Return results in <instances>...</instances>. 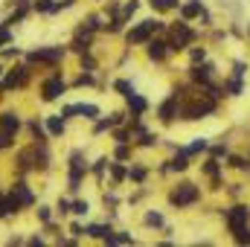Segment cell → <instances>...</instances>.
Wrapping results in <instances>:
<instances>
[{
    "mask_svg": "<svg viewBox=\"0 0 250 247\" xmlns=\"http://www.w3.org/2000/svg\"><path fill=\"white\" fill-rule=\"evenodd\" d=\"M169 201H172L175 206H189V204H195V201H198V186L195 184H181L172 195H169Z\"/></svg>",
    "mask_w": 250,
    "mask_h": 247,
    "instance_id": "obj_1",
    "label": "cell"
},
{
    "mask_svg": "<svg viewBox=\"0 0 250 247\" xmlns=\"http://www.w3.org/2000/svg\"><path fill=\"white\" fill-rule=\"evenodd\" d=\"M160 26H163V23H157V21H143L137 29H131V32H128V44H143V41H146L151 32H157Z\"/></svg>",
    "mask_w": 250,
    "mask_h": 247,
    "instance_id": "obj_2",
    "label": "cell"
},
{
    "mask_svg": "<svg viewBox=\"0 0 250 247\" xmlns=\"http://www.w3.org/2000/svg\"><path fill=\"white\" fill-rule=\"evenodd\" d=\"M227 221H230V230L239 236V233L248 227V206H233V209L227 212Z\"/></svg>",
    "mask_w": 250,
    "mask_h": 247,
    "instance_id": "obj_3",
    "label": "cell"
},
{
    "mask_svg": "<svg viewBox=\"0 0 250 247\" xmlns=\"http://www.w3.org/2000/svg\"><path fill=\"white\" fill-rule=\"evenodd\" d=\"M192 38L195 35H192V29H187V23H178L175 32H172V50H184Z\"/></svg>",
    "mask_w": 250,
    "mask_h": 247,
    "instance_id": "obj_4",
    "label": "cell"
},
{
    "mask_svg": "<svg viewBox=\"0 0 250 247\" xmlns=\"http://www.w3.org/2000/svg\"><path fill=\"white\" fill-rule=\"evenodd\" d=\"M64 93V82L56 76V79H50V82H44V102H53V99H59Z\"/></svg>",
    "mask_w": 250,
    "mask_h": 247,
    "instance_id": "obj_5",
    "label": "cell"
},
{
    "mask_svg": "<svg viewBox=\"0 0 250 247\" xmlns=\"http://www.w3.org/2000/svg\"><path fill=\"white\" fill-rule=\"evenodd\" d=\"M21 128V120H18V114H12V111H6V114H0V131H18Z\"/></svg>",
    "mask_w": 250,
    "mask_h": 247,
    "instance_id": "obj_6",
    "label": "cell"
},
{
    "mask_svg": "<svg viewBox=\"0 0 250 247\" xmlns=\"http://www.w3.org/2000/svg\"><path fill=\"white\" fill-rule=\"evenodd\" d=\"M212 102H195L192 108H187V120H201V114H209Z\"/></svg>",
    "mask_w": 250,
    "mask_h": 247,
    "instance_id": "obj_7",
    "label": "cell"
},
{
    "mask_svg": "<svg viewBox=\"0 0 250 247\" xmlns=\"http://www.w3.org/2000/svg\"><path fill=\"white\" fill-rule=\"evenodd\" d=\"M148 56H151L154 62H160V59L166 56V44H163V41H151V44H148Z\"/></svg>",
    "mask_w": 250,
    "mask_h": 247,
    "instance_id": "obj_8",
    "label": "cell"
},
{
    "mask_svg": "<svg viewBox=\"0 0 250 247\" xmlns=\"http://www.w3.org/2000/svg\"><path fill=\"white\" fill-rule=\"evenodd\" d=\"M128 108H131L134 114H143V111H146V99L137 96V93H131V96H128Z\"/></svg>",
    "mask_w": 250,
    "mask_h": 247,
    "instance_id": "obj_9",
    "label": "cell"
},
{
    "mask_svg": "<svg viewBox=\"0 0 250 247\" xmlns=\"http://www.w3.org/2000/svg\"><path fill=\"white\" fill-rule=\"evenodd\" d=\"M172 117H175V96H172L169 102H163V105H160V120H163V123H169Z\"/></svg>",
    "mask_w": 250,
    "mask_h": 247,
    "instance_id": "obj_10",
    "label": "cell"
},
{
    "mask_svg": "<svg viewBox=\"0 0 250 247\" xmlns=\"http://www.w3.org/2000/svg\"><path fill=\"white\" fill-rule=\"evenodd\" d=\"M192 76H195L198 82H209V76H212V64H204V67H195V70H192Z\"/></svg>",
    "mask_w": 250,
    "mask_h": 247,
    "instance_id": "obj_11",
    "label": "cell"
},
{
    "mask_svg": "<svg viewBox=\"0 0 250 247\" xmlns=\"http://www.w3.org/2000/svg\"><path fill=\"white\" fill-rule=\"evenodd\" d=\"M47 125H50V134H56V137H59V134H64V120H59V117H50V120H47Z\"/></svg>",
    "mask_w": 250,
    "mask_h": 247,
    "instance_id": "obj_12",
    "label": "cell"
},
{
    "mask_svg": "<svg viewBox=\"0 0 250 247\" xmlns=\"http://www.w3.org/2000/svg\"><path fill=\"white\" fill-rule=\"evenodd\" d=\"M79 114H84L87 120H96L99 117V108L96 105H79Z\"/></svg>",
    "mask_w": 250,
    "mask_h": 247,
    "instance_id": "obj_13",
    "label": "cell"
},
{
    "mask_svg": "<svg viewBox=\"0 0 250 247\" xmlns=\"http://www.w3.org/2000/svg\"><path fill=\"white\" fill-rule=\"evenodd\" d=\"M35 9H38V12H56V0H38Z\"/></svg>",
    "mask_w": 250,
    "mask_h": 247,
    "instance_id": "obj_14",
    "label": "cell"
},
{
    "mask_svg": "<svg viewBox=\"0 0 250 247\" xmlns=\"http://www.w3.org/2000/svg\"><path fill=\"white\" fill-rule=\"evenodd\" d=\"M151 6L163 12V9H172V6H178V0H151Z\"/></svg>",
    "mask_w": 250,
    "mask_h": 247,
    "instance_id": "obj_15",
    "label": "cell"
},
{
    "mask_svg": "<svg viewBox=\"0 0 250 247\" xmlns=\"http://www.w3.org/2000/svg\"><path fill=\"white\" fill-rule=\"evenodd\" d=\"M187 166H189V163H187V151H184L181 157H175V160H172V169H178V172H184Z\"/></svg>",
    "mask_w": 250,
    "mask_h": 247,
    "instance_id": "obj_16",
    "label": "cell"
},
{
    "mask_svg": "<svg viewBox=\"0 0 250 247\" xmlns=\"http://www.w3.org/2000/svg\"><path fill=\"white\" fill-rule=\"evenodd\" d=\"M198 12H201V3H189V6H184V15H187V18L198 15Z\"/></svg>",
    "mask_w": 250,
    "mask_h": 247,
    "instance_id": "obj_17",
    "label": "cell"
},
{
    "mask_svg": "<svg viewBox=\"0 0 250 247\" xmlns=\"http://www.w3.org/2000/svg\"><path fill=\"white\" fill-rule=\"evenodd\" d=\"M117 90H120L123 96H131V93H134V87H131L128 82H117Z\"/></svg>",
    "mask_w": 250,
    "mask_h": 247,
    "instance_id": "obj_18",
    "label": "cell"
},
{
    "mask_svg": "<svg viewBox=\"0 0 250 247\" xmlns=\"http://www.w3.org/2000/svg\"><path fill=\"white\" fill-rule=\"evenodd\" d=\"M73 212H76V215H84V212H87V201H79V204H73Z\"/></svg>",
    "mask_w": 250,
    "mask_h": 247,
    "instance_id": "obj_19",
    "label": "cell"
},
{
    "mask_svg": "<svg viewBox=\"0 0 250 247\" xmlns=\"http://www.w3.org/2000/svg\"><path fill=\"white\" fill-rule=\"evenodd\" d=\"M201 148H207V140H198V143H192L187 148V154H192V151H201Z\"/></svg>",
    "mask_w": 250,
    "mask_h": 247,
    "instance_id": "obj_20",
    "label": "cell"
},
{
    "mask_svg": "<svg viewBox=\"0 0 250 247\" xmlns=\"http://www.w3.org/2000/svg\"><path fill=\"white\" fill-rule=\"evenodd\" d=\"M146 221H148V224H154V227H157V224H163V218H160L157 212H148V215H146Z\"/></svg>",
    "mask_w": 250,
    "mask_h": 247,
    "instance_id": "obj_21",
    "label": "cell"
},
{
    "mask_svg": "<svg viewBox=\"0 0 250 247\" xmlns=\"http://www.w3.org/2000/svg\"><path fill=\"white\" fill-rule=\"evenodd\" d=\"M111 172H114V178H117V181H123V178H125V169H123V166H114Z\"/></svg>",
    "mask_w": 250,
    "mask_h": 247,
    "instance_id": "obj_22",
    "label": "cell"
},
{
    "mask_svg": "<svg viewBox=\"0 0 250 247\" xmlns=\"http://www.w3.org/2000/svg\"><path fill=\"white\" fill-rule=\"evenodd\" d=\"M233 166H236V169H248L250 163H245V160H242V157H233Z\"/></svg>",
    "mask_w": 250,
    "mask_h": 247,
    "instance_id": "obj_23",
    "label": "cell"
},
{
    "mask_svg": "<svg viewBox=\"0 0 250 247\" xmlns=\"http://www.w3.org/2000/svg\"><path fill=\"white\" fill-rule=\"evenodd\" d=\"M230 90H233V93H239V90H242V82H239V79H236V82H230Z\"/></svg>",
    "mask_w": 250,
    "mask_h": 247,
    "instance_id": "obj_24",
    "label": "cell"
},
{
    "mask_svg": "<svg viewBox=\"0 0 250 247\" xmlns=\"http://www.w3.org/2000/svg\"><path fill=\"white\" fill-rule=\"evenodd\" d=\"M143 175H146L143 169H134V172H131V178H134V181H143Z\"/></svg>",
    "mask_w": 250,
    "mask_h": 247,
    "instance_id": "obj_25",
    "label": "cell"
},
{
    "mask_svg": "<svg viewBox=\"0 0 250 247\" xmlns=\"http://www.w3.org/2000/svg\"><path fill=\"white\" fill-rule=\"evenodd\" d=\"M6 212H9V206H6V201H3V198H0V218H3V215H6Z\"/></svg>",
    "mask_w": 250,
    "mask_h": 247,
    "instance_id": "obj_26",
    "label": "cell"
}]
</instances>
